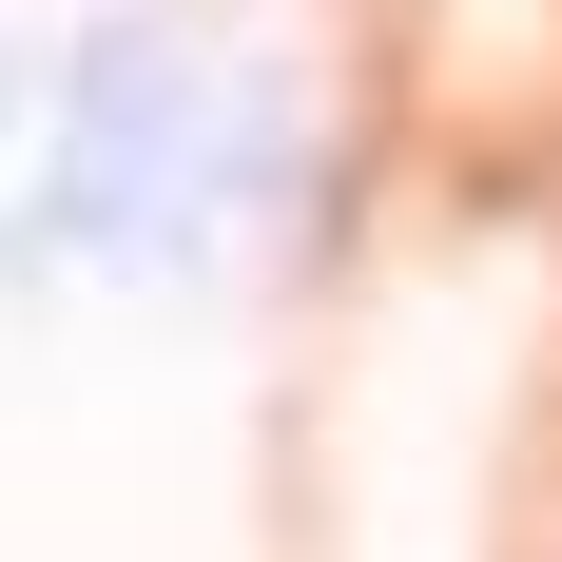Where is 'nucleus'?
I'll use <instances>...</instances> for the list:
<instances>
[{
    "instance_id": "nucleus-1",
    "label": "nucleus",
    "mask_w": 562,
    "mask_h": 562,
    "mask_svg": "<svg viewBox=\"0 0 562 562\" xmlns=\"http://www.w3.org/2000/svg\"><path fill=\"white\" fill-rule=\"evenodd\" d=\"M272 156V116H233V58L194 20H98V40L40 78V136H20V233L0 252H78V272H175L214 252L233 194Z\"/></svg>"
},
{
    "instance_id": "nucleus-2",
    "label": "nucleus",
    "mask_w": 562,
    "mask_h": 562,
    "mask_svg": "<svg viewBox=\"0 0 562 562\" xmlns=\"http://www.w3.org/2000/svg\"><path fill=\"white\" fill-rule=\"evenodd\" d=\"M20 136H40V116H20V98H0V233H20Z\"/></svg>"
}]
</instances>
